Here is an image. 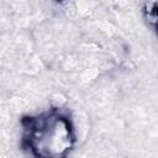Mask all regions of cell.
Segmentation results:
<instances>
[{
  "mask_svg": "<svg viewBox=\"0 0 158 158\" xmlns=\"http://www.w3.org/2000/svg\"><path fill=\"white\" fill-rule=\"evenodd\" d=\"M21 146L31 158H69L77 133L69 112L51 107L20 120Z\"/></svg>",
  "mask_w": 158,
  "mask_h": 158,
  "instance_id": "6da1fadb",
  "label": "cell"
},
{
  "mask_svg": "<svg viewBox=\"0 0 158 158\" xmlns=\"http://www.w3.org/2000/svg\"><path fill=\"white\" fill-rule=\"evenodd\" d=\"M153 9L149 10V16L151 19L153 20V23L156 26V30H157V35H158V4H153Z\"/></svg>",
  "mask_w": 158,
  "mask_h": 158,
  "instance_id": "7a4b0ae2",
  "label": "cell"
}]
</instances>
